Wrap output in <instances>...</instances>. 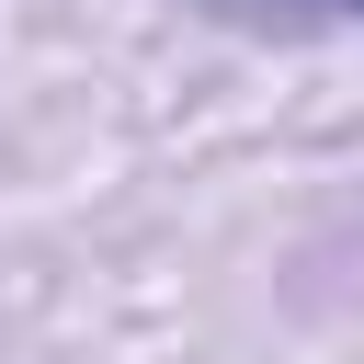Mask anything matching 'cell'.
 I'll return each instance as SVG.
<instances>
[{"instance_id": "obj_1", "label": "cell", "mask_w": 364, "mask_h": 364, "mask_svg": "<svg viewBox=\"0 0 364 364\" xmlns=\"http://www.w3.org/2000/svg\"><path fill=\"white\" fill-rule=\"evenodd\" d=\"M216 23H284V34H307V23H364V0H205Z\"/></svg>"}]
</instances>
